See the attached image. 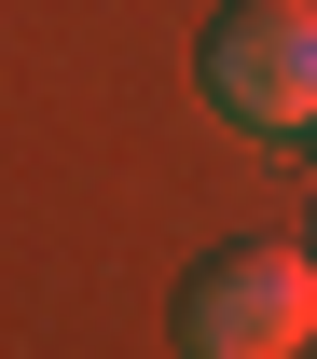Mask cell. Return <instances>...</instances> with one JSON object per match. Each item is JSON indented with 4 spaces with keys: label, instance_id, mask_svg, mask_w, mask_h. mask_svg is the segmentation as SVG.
Listing matches in <instances>:
<instances>
[{
    "label": "cell",
    "instance_id": "cell-1",
    "mask_svg": "<svg viewBox=\"0 0 317 359\" xmlns=\"http://www.w3.org/2000/svg\"><path fill=\"white\" fill-rule=\"evenodd\" d=\"M317 332V235H234L180 276V359H304Z\"/></svg>",
    "mask_w": 317,
    "mask_h": 359
},
{
    "label": "cell",
    "instance_id": "cell-2",
    "mask_svg": "<svg viewBox=\"0 0 317 359\" xmlns=\"http://www.w3.org/2000/svg\"><path fill=\"white\" fill-rule=\"evenodd\" d=\"M207 97L262 138H317V0H221L193 42Z\"/></svg>",
    "mask_w": 317,
    "mask_h": 359
}]
</instances>
